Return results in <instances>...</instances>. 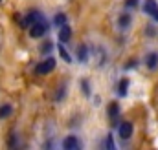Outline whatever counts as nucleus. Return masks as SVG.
Instances as JSON below:
<instances>
[{
    "label": "nucleus",
    "instance_id": "f03ea898",
    "mask_svg": "<svg viewBox=\"0 0 158 150\" xmlns=\"http://www.w3.org/2000/svg\"><path fill=\"white\" fill-rule=\"evenodd\" d=\"M53 68H55V59L53 57H48V59H44L42 62L37 64V73L46 75V73H50V72H53Z\"/></svg>",
    "mask_w": 158,
    "mask_h": 150
},
{
    "label": "nucleus",
    "instance_id": "a211bd4d",
    "mask_svg": "<svg viewBox=\"0 0 158 150\" xmlns=\"http://www.w3.org/2000/svg\"><path fill=\"white\" fill-rule=\"evenodd\" d=\"M105 148H109V150L114 148V141H112V136H110V134H109L107 139H105Z\"/></svg>",
    "mask_w": 158,
    "mask_h": 150
},
{
    "label": "nucleus",
    "instance_id": "aec40b11",
    "mask_svg": "<svg viewBox=\"0 0 158 150\" xmlns=\"http://www.w3.org/2000/svg\"><path fill=\"white\" fill-rule=\"evenodd\" d=\"M83 90H85V95H90V88H88V82L83 81Z\"/></svg>",
    "mask_w": 158,
    "mask_h": 150
},
{
    "label": "nucleus",
    "instance_id": "f257e3e1",
    "mask_svg": "<svg viewBox=\"0 0 158 150\" xmlns=\"http://www.w3.org/2000/svg\"><path fill=\"white\" fill-rule=\"evenodd\" d=\"M46 31H48V22H46V20H39V22L31 24V30H30V37L39 38V37H42Z\"/></svg>",
    "mask_w": 158,
    "mask_h": 150
},
{
    "label": "nucleus",
    "instance_id": "4468645a",
    "mask_svg": "<svg viewBox=\"0 0 158 150\" xmlns=\"http://www.w3.org/2000/svg\"><path fill=\"white\" fill-rule=\"evenodd\" d=\"M59 53H61V57H63V59H64V62H68V64H70V62H72V57H70V53H68V51H66V48H64V46H63V44H61V46H59Z\"/></svg>",
    "mask_w": 158,
    "mask_h": 150
},
{
    "label": "nucleus",
    "instance_id": "f3484780",
    "mask_svg": "<svg viewBox=\"0 0 158 150\" xmlns=\"http://www.w3.org/2000/svg\"><path fill=\"white\" fill-rule=\"evenodd\" d=\"M55 24L57 26H64L66 24V15L64 13H57L55 15Z\"/></svg>",
    "mask_w": 158,
    "mask_h": 150
},
{
    "label": "nucleus",
    "instance_id": "1a4fd4ad",
    "mask_svg": "<svg viewBox=\"0 0 158 150\" xmlns=\"http://www.w3.org/2000/svg\"><path fill=\"white\" fill-rule=\"evenodd\" d=\"M39 20H44V17L40 15L39 11H30V13L26 15V22H28V24H35V22H39Z\"/></svg>",
    "mask_w": 158,
    "mask_h": 150
},
{
    "label": "nucleus",
    "instance_id": "412c9836",
    "mask_svg": "<svg viewBox=\"0 0 158 150\" xmlns=\"http://www.w3.org/2000/svg\"><path fill=\"white\" fill-rule=\"evenodd\" d=\"M147 35H149V37H155V35H156V30H155V28H153V30L147 28Z\"/></svg>",
    "mask_w": 158,
    "mask_h": 150
},
{
    "label": "nucleus",
    "instance_id": "b1692460",
    "mask_svg": "<svg viewBox=\"0 0 158 150\" xmlns=\"http://www.w3.org/2000/svg\"><path fill=\"white\" fill-rule=\"evenodd\" d=\"M0 2H2V0H0Z\"/></svg>",
    "mask_w": 158,
    "mask_h": 150
},
{
    "label": "nucleus",
    "instance_id": "4be33fe9",
    "mask_svg": "<svg viewBox=\"0 0 158 150\" xmlns=\"http://www.w3.org/2000/svg\"><path fill=\"white\" fill-rule=\"evenodd\" d=\"M132 66H136V61H131V62L127 64V68H132Z\"/></svg>",
    "mask_w": 158,
    "mask_h": 150
},
{
    "label": "nucleus",
    "instance_id": "6e6552de",
    "mask_svg": "<svg viewBox=\"0 0 158 150\" xmlns=\"http://www.w3.org/2000/svg\"><path fill=\"white\" fill-rule=\"evenodd\" d=\"M70 37H72V30H70L66 24L61 26V30H59V40H61V42H68Z\"/></svg>",
    "mask_w": 158,
    "mask_h": 150
},
{
    "label": "nucleus",
    "instance_id": "9b49d317",
    "mask_svg": "<svg viewBox=\"0 0 158 150\" xmlns=\"http://www.w3.org/2000/svg\"><path fill=\"white\" fill-rule=\"evenodd\" d=\"M94 55H96V64L103 66V62H105V51L101 48H94Z\"/></svg>",
    "mask_w": 158,
    "mask_h": 150
},
{
    "label": "nucleus",
    "instance_id": "20e7f679",
    "mask_svg": "<svg viewBox=\"0 0 158 150\" xmlns=\"http://www.w3.org/2000/svg\"><path fill=\"white\" fill-rule=\"evenodd\" d=\"M118 130H119V137L121 139H131V136H132V124L129 121H123L118 126Z\"/></svg>",
    "mask_w": 158,
    "mask_h": 150
},
{
    "label": "nucleus",
    "instance_id": "423d86ee",
    "mask_svg": "<svg viewBox=\"0 0 158 150\" xmlns=\"http://www.w3.org/2000/svg\"><path fill=\"white\" fill-rule=\"evenodd\" d=\"M145 64H147V68L149 70H156L158 68V53H147V57H145Z\"/></svg>",
    "mask_w": 158,
    "mask_h": 150
},
{
    "label": "nucleus",
    "instance_id": "9d476101",
    "mask_svg": "<svg viewBox=\"0 0 158 150\" xmlns=\"http://www.w3.org/2000/svg\"><path fill=\"white\" fill-rule=\"evenodd\" d=\"M156 9H158L156 0H145V4H143V11H145L147 15H153Z\"/></svg>",
    "mask_w": 158,
    "mask_h": 150
},
{
    "label": "nucleus",
    "instance_id": "39448f33",
    "mask_svg": "<svg viewBox=\"0 0 158 150\" xmlns=\"http://www.w3.org/2000/svg\"><path fill=\"white\" fill-rule=\"evenodd\" d=\"M63 147H64L66 150H79L81 145H79V141L74 137V136H68V137L63 141Z\"/></svg>",
    "mask_w": 158,
    "mask_h": 150
},
{
    "label": "nucleus",
    "instance_id": "5701e85b",
    "mask_svg": "<svg viewBox=\"0 0 158 150\" xmlns=\"http://www.w3.org/2000/svg\"><path fill=\"white\" fill-rule=\"evenodd\" d=\"M151 17H153V18H155V20H156V22H158V9H156V11H155V13H153V15H151Z\"/></svg>",
    "mask_w": 158,
    "mask_h": 150
},
{
    "label": "nucleus",
    "instance_id": "0eeeda50",
    "mask_svg": "<svg viewBox=\"0 0 158 150\" xmlns=\"http://www.w3.org/2000/svg\"><path fill=\"white\" fill-rule=\"evenodd\" d=\"M76 53H77L79 62H86V61H88V48H86L85 44H79L77 49H76Z\"/></svg>",
    "mask_w": 158,
    "mask_h": 150
},
{
    "label": "nucleus",
    "instance_id": "2eb2a0df",
    "mask_svg": "<svg viewBox=\"0 0 158 150\" xmlns=\"http://www.w3.org/2000/svg\"><path fill=\"white\" fill-rule=\"evenodd\" d=\"M11 106L9 105H4V106H0V119H6V117H9L11 115Z\"/></svg>",
    "mask_w": 158,
    "mask_h": 150
},
{
    "label": "nucleus",
    "instance_id": "f8f14e48",
    "mask_svg": "<svg viewBox=\"0 0 158 150\" xmlns=\"http://www.w3.org/2000/svg\"><path fill=\"white\" fill-rule=\"evenodd\" d=\"M127 88H129V79H121L118 84V93L121 97H125L127 95Z\"/></svg>",
    "mask_w": 158,
    "mask_h": 150
},
{
    "label": "nucleus",
    "instance_id": "dca6fc26",
    "mask_svg": "<svg viewBox=\"0 0 158 150\" xmlns=\"http://www.w3.org/2000/svg\"><path fill=\"white\" fill-rule=\"evenodd\" d=\"M53 49V44H52V40H46V42H42V46H40V53H50Z\"/></svg>",
    "mask_w": 158,
    "mask_h": 150
},
{
    "label": "nucleus",
    "instance_id": "ddd939ff",
    "mask_svg": "<svg viewBox=\"0 0 158 150\" xmlns=\"http://www.w3.org/2000/svg\"><path fill=\"white\" fill-rule=\"evenodd\" d=\"M119 26H121V28H129V26H131V15H127V13H123V15H121V17H119Z\"/></svg>",
    "mask_w": 158,
    "mask_h": 150
},
{
    "label": "nucleus",
    "instance_id": "6ab92c4d",
    "mask_svg": "<svg viewBox=\"0 0 158 150\" xmlns=\"http://www.w3.org/2000/svg\"><path fill=\"white\" fill-rule=\"evenodd\" d=\"M125 6L127 7H136L138 6V0H125Z\"/></svg>",
    "mask_w": 158,
    "mask_h": 150
},
{
    "label": "nucleus",
    "instance_id": "7ed1b4c3",
    "mask_svg": "<svg viewBox=\"0 0 158 150\" xmlns=\"http://www.w3.org/2000/svg\"><path fill=\"white\" fill-rule=\"evenodd\" d=\"M107 113H109V121L112 126H119V106L118 103H110L109 108H107Z\"/></svg>",
    "mask_w": 158,
    "mask_h": 150
}]
</instances>
